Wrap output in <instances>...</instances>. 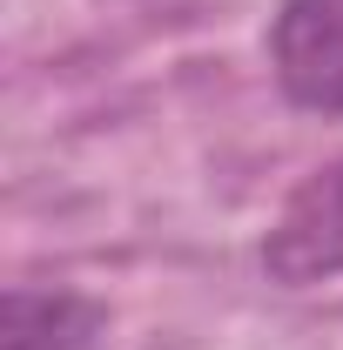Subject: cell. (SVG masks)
<instances>
[{
    "instance_id": "1",
    "label": "cell",
    "mask_w": 343,
    "mask_h": 350,
    "mask_svg": "<svg viewBox=\"0 0 343 350\" xmlns=\"http://www.w3.org/2000/svg\"><path fill=\"white\" fill-rule=\"evenodd\" d=\"M262 269L283 290L343 276V162L303 175L290 189V202L276 209L269 236H262Z\"/></svg>"
},
{
    "instance_id": "2",
    "label": "cell",
    "mask_w": 343,
    "mask_h": 350,
    "mask_svg": "<svg viewBox=\"0 0 343 350\" xmlns=\"http://www.w3.org/2000/svg\"><path fill=\"white\" fill-rule=\"evenodd\" d=\"M276 88L310 115H343V0H283L269 21Z\"/></svg>"
},
{
    "instance_id": "3",
    "label": "cell",
    "mask_w": 343,
    "mask_h": 350,
    "mask_svg": "<svg viewBox=\"0 0 343 350\" xmlns=\"http://www.w3.org/2000/svg\"><path fill=\"white\" fill-rule=\"evenodd\" d=\"M108 337V310L81 290L14 283L0 304V350H94Z\"/></svg>"
}]
</instances>
